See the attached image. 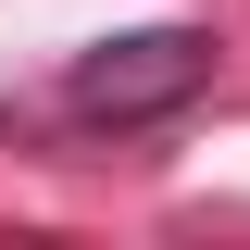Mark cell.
Returning a JSON list of instances; mask_svg holds the SVG:
<instances>
[{
	"mask_svg": "<svg viewBox=\"0 0 250 250\" xmlns=\"http://www.w3.org/2000/svg\"><path fill=\"white\" fill-rule=\"evenodd\" d=\"M225 75V38L213 25H113L62 62V125L75 138H150L175 125L188 100Z\"/></svg>",
	"mask_w": 250,
	"mask_h": 250,
	"instance_id": "cell-1",
	"label": "cell"
}]
</instances>
